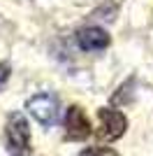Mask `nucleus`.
Wrapping results in <instances>:
<instances>
[{
    "label": "nucleus",
    "instance_id": "obj_1",
    "mask_svg": "<svg viewBox=\"0 0 153 156\" xmlns=\"http://www.w3.org/2000/svg\"><path fill=\"white\" fill-rule=\"evenodd\" d=\"M5 142L12 156H28L30 154V128L21 112H12L5 126Z\"/></svg>",
    "mask_w": 153,
    "mask_h": 156
},
{
    "label": "nucleus",
    "instance_id": "obj_2",
    "mask_svg": "<svg viewBox=\"0 0 153 156\" xmlns=\"http://www.w3.org/2000/svg\"><path fill=\"white\" fill-rule=\"evenodd\" d=\"M25 110L30 112L32 119L39 121L42 126H53L58 121L60 105H58V98L53 96V93H37V96L28 98Z\"/></svg>",
    "mask_w": 153,
    "mask_h": 156
},
{
    "label": "nucleus",
    "instance_id": "obj_3",
    "mask_svg": "<svg viewBox=\"0 0 153 156\" xmlns=\"http://www.w3.org/2000/svg\"><path fill=\"white\" fill-rule=\"evenodd\" d=\"M97 121H100L97 124V137L104 140V142L118 140L127 128V119L118 110H109V107L97 110Z\"/></svg>",
    "mask_w": 153,
    "mask_h": 156
},
{
    "label": "nucleus",
    "instance_id": "obj_4",
    "mask_svg": "<svg viewBox=\"0 0 153 156\" xmlns=\"http://www.w3.org/2000/svg\"><path fill=\"white\" fill-rule=\"evenodd\" d=\"M65 130H67V140H86V137L93 133L90 130V121L88 117L83 114L81 107H76V105H72L70 110H67V114H65Z\"/></svg>",
    "mask_w": 153,
    "mask_h": 156
},
{
    "label": "nucleus",
    "instance_id": "obj_5",
    "mask_svg": "<svg viewBox=\"0 0 153 156\" xmlns=\"http://www.w3.org/2000/svg\"><path fill=\"white\" fill-rule=\"evenodd\" d=\"M111 37H109L107 30H102L97 26H88L81 28L76 33V44L81 47L83 51H100V49H107Z\"/></svg>",
    "mask_w": 153,
    "mask_h": 156
},
{
    "label": "nucleus",
    "instance_id": "obj_6",
    "mask_svg": "<svg viewBox=\"0 0 153 156\" xmlns=\"http://www.w3.org/2000/svg\"><path fill=\"white\" fill-rule=\"evenodd\" d=\"M130 89H134V79H127V82H123V84L118 86V91L111 96V103H116V105L130 103V100H132V96H134V91H130Z\"/></svg>",
    "mask_w": 153,
    "mask_h": 156
},
{
    "label": "nucleus",
    "instance_id": "obj_7",
    "mask_svg": "<svg viewBox=\"0 0 153 156\" xmlns=\"http://www.w3.org/2000/svg\"><path fill=\"white\" fill-rule=\"evenodd\" d=\"M79 156H118L114 149H109V147H88V149H83Z\"/></svg>",
    "mask_w": 153,
    "mask_h": 156
},
{
    "label": "nucleus",
    "instance_id": "obj_8",
    "mask_svg": "<svg viewBox=\"0 0 153 156\" xmlns=\"http://www.w3.org/2000/svg\"><path fill=\"white\" fill-rule=\"evenodd\" d=\"M7 79H9V65H7V63H0V89L7 84Z\"/></svg>",
    "mask_w": 153,
    "mask_h": 156
}]
</instances>
